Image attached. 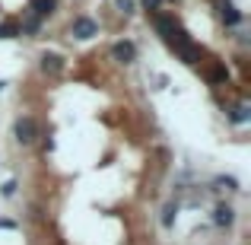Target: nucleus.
Wrapping results in <instances>:
<instances>
[{
	"instance_id": "f8f14e48",
	"label": "nucleus",
	"mask_w": 251,
	"mask_h": 245,
	"mask_svg": "<svg viewBox=\"0 0 251 245\" xmlns=\"http://www.w3.org/2000/svg\"><path fill=\"white\" fill-rule=\"evenodd\" d=\"M175 217H178V201H175V204H166V210H162V226H166V229H172Z\"/></svg>"
},
{
	"instance_id": "ddd939ff",
	"label": "nucleus",
	"mask_w": 251,
	"mask_h": 245,
	"mask_svg": "<svg viewBox=\"0 0 251 245\" xmlns=\"http://www.w3.org/2000/svg\"><path fill=\"white\" fill-rule=\"evenodd\" d=\"M216 185H220V188H226V191H239V182H235L232 175H220V178H216Z\"/></svg>"
},
{
	"instance_id": "f257e3e1",
	"label": "nucleus",
	"mask_w": 251,
	"mask_h": 245,
	"mask_svg": "<svg viewBox=\"0 0 251 245\" xmlns=\"http://www.w3.org/2000/svg\"><path fill=\"white\" fill-rule=\"evenodd\" d=\"M13 137H16L19 147H32V143H35V137H38V124H35V118H32V115L16 118V124H13Z\"/></svg>"
},
{
	"instance_id": "6e6552de",
	"label": "nucleus",
	"mask_w": 251,
	"mask_h": 245,
	"mask_svg": "<svg viewBox=\"0 0 251 245\" xmlns=\"http://www.w3.org/2000/svg\"><path fill=\"white\" fill-rule=\"evenodd\" d=\"M54 10H57V0H29V13H35L38 19L51 16Z\"/></svg>"
},
{
	"instance_id": "4468645a",
	"label": "nucleus",
	"mask_w": 251,
	"mask_h": 245,
	"mask_svg": "<svg viewBox=\"0 0 251 245\" xmlns=\"http://www.w3.org/2000/svg\"><path fill=\"white\" fill-rule=\"evenodd\" d=\"M0 194H3V197H13V194H16V178H10V182L0 188Z\"/></svg>"
},
{
	"instance_id": "1a4fd4ad",
	"label": "nucleus",
	"mask_w": 251,
	"mask_h": 245,
	"mask_svg": "<svg viewBox=\"0 0 251 245\" xmlns=\"http://www.w3.org/2000/svg\"><path fill=\"white\" fill-rule=\"evenodd\" d=\"M203 77H207L210 83H226L229 80V70H226V64H223V61H213V67H210Z\"/></svg>"
},
{
	"instance_id": "f03ea898",
	"label": "nucleus",
	"mask_w": 251,
	"mask_h": 245,
	"mask_svg": "<svg viewBox=\"0 0 251 245\" xmlns=\"http://www.w3.org/2000/svg\"><path fill=\"white\" fill-rule=\"evenodd\" d=\"M70 35L80 38V42H89V38L99 35V23L92 16H74V23H70Z\"/></svg>"
},
{
	"instance_id": "423d86ee",
	"label": "nucleus",
	"mask_w": 251,
	"mask_h": 245,
	"mask_svg": "<svg viewBox=\"0 0 251 245\" xmlns=\"http://www.w3.org/2000/svg\"><path fill=\"white\" fill-rule=\"evenodd\" d=\"M42 70H45V74H51V77H57L64 70V57L54 54V51H45V54H42Z\"/></svg>"
},
{
	"instance_id": "39448f33",
	"label": "nucleus",
	"mask_w": 251,
	"mask_h": 245,
	"mask_svg": "<svg viewBox=\"0 0 251 245\" xmlns=\"http://www.w3.org/2000/svg\"><path fill=\"white\" fill-rule=\"evenodd\" d=\"M213 223L220 229H229L235 223V210L229 207V204H216V210H213Z\"/></svg>"
},
{
	"instance_id": "9b49d317",
	"label": "nucleus",
	"mask_w": 251,
	"mask_h": 245,
	"mask_svg": "<svg viewBox=\"0 0 251 245\" xmlns=\"http://www.w3.org/2000/svg\"><path fill=\"white\" fill-rule=\"evenodd\" d=\"M229 118H232V121H239V124H248L251 121L248 105H235V109H229Z\"/></svg>"
},
{
	"instance_id": "7ed1b4c3",
	"label": "nucleus",
	"mask_w": 251,
	"mask_h": 245,
	"mask_svg": "<svg viewBox=\"0 0 251 245\" xmlns=\"http://www.w3.org/2000/svg\"><path fill=\"white\" fill-rule=\"evenodd\" d=\"M111 57H115L118 64H134L137 61V45L130 42V38H121V42L111 45Z\"/></svg>"
},
{
	"instance_id": "dca6fc26",
	"label": "nucleus",
	"mask_w": 251,
	"mask_h": 245,
	"mask_svg": "<svg viewBox=\"0 0 251 245\" xmlns=\"http://www.w3.org/2000/svg\"><path fill=\"white\" fill-rule=\"evenodd\" d=\"M143 6L153 13V10H159V6H162V0H143Z\"/></svg>"
},
{
	"instance_id": "0eeeda50",
	"label": "nucleus",
	"mask_w": 251,
	"mask_h": 245,
	"mask_svg": "<svg viewBox=\"0 0 251 245\" xmlns=\"http://www.w3.org/2000/svg\"><path fill=\"white\" fill-rule=\"evenodd\" d=\"M220 19H223L226 26H239V23H242L239 6H235V3H229V0H223V3H220Z\"/></svg>"
},
{
	"instance_id": "2eb2a0df",
	"label": "nucleus",
	"mask_w": 251,
	"mask_h": 245,
	"mask_svg": "<svg viewBox=\"0 0 251 245\" xmlns=\"http://www.w3.org/2000/svg\"><path fill=\"white\" fill-rule=\"evenodd\" d=\"M118 10L121 13H134V3H130V0H118Z\"/></svg>"
},
{
	"instance_id": "9d476101",
	"label": "nucleus",
	"mask_w": 251,
	"mask_h": 245,
	"mask_svg": "<svg viewBox=\"0 0 251 245\" xmlns=\"http://www.w3.org/2000/svg\"><path fill=\"white\" fill-rule=\"evenodd\" d=\"M0 38H19V23L16 19H3V23H0Z\"/></svg>"
},
{
	"instance_id": "f3484780",
	"label": "nucleus",
	"mask_w": 251,
	"mask_h": 245,
	"mask_svg": "<svg viewBox=\"0 0 251 245\" xmlns=\"http://www.w3.org/2000/svg\"><path fill=\"white\" fill-rule=\"evenodd\" d=\"M3 86H6V83H3V80H0V89H3Z\"/></svg>"
},
{
	"instance_id": "20e7f679",
	"label": "nucleus",
	"mask_w": 251,
	"mask_h": 245,
	"mask_svg": "<svg viewBox=\"0 0 251 245\" xmlns=\"http://www.w3.org/2000/svg\"><path fill=\"white\" fill-rule=\"evenodd\" d=\"M153 26H156V32L166 38L172 29H178V16H175V13H159V10H153Z\"/></svg>"
}]
</instances>
